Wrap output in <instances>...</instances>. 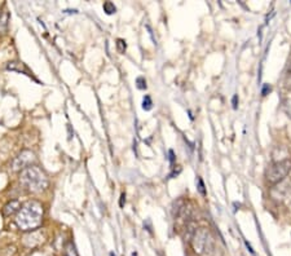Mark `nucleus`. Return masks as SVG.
Segmentation results:
<instances>
[{
  "label": "nucleus",
  "instance_id": "obj_5",
  "mask_svg": "<svg viewBox=\"0 0 291 256\" xmlns=\"http://www.w3.org/2000/svg\"><path fill=\"white\" fill-rule=\"evenodd\" d=\"M35 162H36V157H35V154H34V151L27 150V149H26V150L21 151V153H19L18 155L12 160L10 167H12V171H14V172H18V171L21 172V171L27 168V167L32 166Z\"/></svg>",
  "mask_w": 291,
  "mask_h": 256
},
{
  "label": "nucleus",
  "instance_id": "obj_9",
  "mask_svg": "<svg viewBox=\"0 0 291 256\" xmlns=\"http://www.w3.org/2000/svg\"><path fill=\"white\" fill-rule=\"evenodd\" d=\"M8 25H9V12L4 9L0 13V36L5 35L8 31Z\"/></svg>",
  "mask_w": 291,
  "mask_h": 256
},
{
  "label": "nucleus",
  "instance_id": "obj_13",
  "mask_svg": "<svg viewBox=\"0 0 291 256\" xmlns=\"http://www.w3.org/2000/svg\"><path fill=\"white\" fill-rule=\"evenodd\" d=\"M151 108H153V101H151V97L150 96H145L144 100H143V109L145 110V112H149V110H151Z\"/></svg>",
  "mask_w": 291,
  "mask_h": 256
},
{
  "label": "nucleus",
  "instance_id": "obj_8",
  "mask_svg": "<svg viewBox=\"0 0 291 256\" xmlns=\"http://www.w3.org/2000/svg\"><path fill=\"white\" fill-rule=\"evenodd\" d=\"M21 202L17 201V199H12V201H9L8 203H5L3 207V210H1V214H3V216H5V218H9V216H12V215H16L17 212L19 211V208H21Z\"/></svg>",
  "mask_w": 291,
  "mask_h": 256
},
{
  "label": "nucleus",
  "instance_id": "obj_15",
  "mask_svg": "<svg viewBox=\"0 0 291 256\" xmlns=\"http://www.w3.org/2000/svg\"><path fill=\"white\" fill-rule=\"evenodd\" d=\"M197 183H198V186H197V188H198V192L201 193V195L206 197V194H207V193H206V186H205V183H203V180H202L201 177H198Z\"/></svg>",
  "mask_w": 291,
  "mask_h": 256
},
{
  "label": "nucleus",
  "instance_id": "obj_20",
  "mask_svg": "<svg viewBox=\"0 0 291 256\" xmlns=\"http://www.w3.org/2000/svg\"><path fill=\"white\" fill-rule=\"evenodd\" d=\"M125 203H126V194L125 193H122L121 201H119V206H121V207H123V206H125Z\"/></svg>",
  "mask_w": 291,
  "mask_h": 256
},
{
  "label": "nucleus",
  "instance_id": "obj_19",
  "mask_svg": "<svg viewBox=\"0 0 291 256\" xmlns=\"http://www.w3.org/2000/svg\"><path fill=\"white\" fill-rule=\"evenodd\" d=\"M232 105H233V109L238 108V96L237 95H234L233 99H232Z\"/></svg>",
  "mask_w": 291,
  "mask_h": 256
},
{
  "label": "nucleus",
  "instance_id": "obj_10",
  "mask_svg": "<svg viewBox=\"0 0 291 256\" xmlns=\"http://www.w3.org/2000/svg\"><path fill=\"white\" fill-rule=\"evenodd\" d=\"M18 255V250L14 245H6L0 251V256H17Z\"/></svg>",
  "mask_w": 291,
  "mask_h": 256
},
{
  "label": "nucleus",
  "instance_id": "obj_3",
  "mask_svg": "<svg viewBox=\"0 0 291 256\" xmlns=\"http://www.w3.org/2000/svg\"><path fill=\"white\" fill-rule=\"evenodd\" d=\"M212 236L207 228H197L193 237L190 238V246L195 255H203L212 242Z\"/></svg>",
  "mask_w": 291,
  "mask_h": 256
},
{
  "label": "nucleus",
  "instance_id": "obj_7",
  "mask_svg": "<svg viewBox=\"0 0 291 256\" xmlns=\"http://www.w3.org/2000/svg\"><path fill=\"white\" fill-rule=\"evenodd\" d=\"M6 69H8V70L18 71V73H22V74H25V75H27V77L32 78L34 80H36V78H34V75H32V73L30 71L29 67L26 66V64H23V62H21V61L9 62V64L6 65ZM36 82H38V80H36Z\"/></svg>",
  "mask_w": 291,
  "mask_h": 256
},
{
  "label": "nucleus",
  "instance_id": "obj_1",
  "mask_svg": "<svg viewBox=\"0 0 291 256\" xmlns=\"http://www.w3.org/2000/svg\"><path fill=\"white\" fill-rule=\"evenodd\" d=\"M44 218V207L39 201L30 199L25 202L14 216L17 228L22 232L36 231L40 228Z\"/></svg>",
  "mask_w": 291,
  "mask_h": 256
},
{
  "label": "nucleus",
  "instance_id": "obj_23",
  "mask_svg": "<svg viewBox=\"0 0 291 256\" xmlns=\"http://www.w3.org/2000/svg\"><path fill=\"white\" fill-rule=\"evenodd\" d=\"M288 73H289V74H291V62H290V65H289V69H288Z\"/></svg>",
  "mask_w": 291,
  "mask_h": 256
},
{
  "label": "nucleus",
  "instance_id": "obj_2",
  "mask_svg": "<svg viewBox=\"0 0 291 256\" xmlns=\"http://www.w3.org/2000/svg\"><path fill=\"white\" fill-rule=\"evenodd\" d=\"M19 184L27 193L38 194L48 189L49 180L40 167L32 164L19 172Z\"/></svg>",
  "mask_w": 291,
  "mask_h": 256
},
{
  "label": "nucleus",
  "instance_id": "obj_16",
  "mask_svg": "<svg viewBox=\"0 0 291 256\" xmlns=\"http://www.w3.org/2000/svg\"><path fill=\"white\" fill-rule=\"evenodd\" d=\"M136 84H138L139 90H145L146 88V80H145L144 77H139L136 79Z\"/></svg>",
  "mask_w": 291,
  "mask_h": 256
},
{
  "label": "nucleus",
  "instance_id": "obj_6",
  "mask_svg": "<svg viewBox=\"0 0 291 256\" xmlns=\"http://www.w3.org/2000/svg\"><path fill=\"white\" fill-rule=\"evenodd\" d=\"M47 241V234L43 229H36V231L26 232L22 237V245L27 249H38Z\"/></svg>",
  "mask_w": 291,
  "mask_h": 256
},
{
  "label": "nucleus",
  "instance_id": "obj_18",
  "mask_svg": "<svg viewBox=\"0 0 291 256\" xmlns=\"http://www.w3.org/2000/svg\"><path fill=\"white\" fill-rule=\"evenodd\" d=\"M181 172V167H177V170H175V168H173V171L172 172L170 173V179H172V177H175V176H177V175H179V173Z\"/></svg>",
  "mask_w": 291,
  "mask_h": 256
},
{
  "label": "nucleus",
  "instance_id": "obj_24",
  "mask_svg": "<svg viewBox=\"0 0 291 256\" xmlns=\"http://www.w3.org/2000/svg\"><path fill=\"white\" fill-rule=\"evenodd\" d=\"M110 256H117V255L114 253H110Z\"/></svg>",
  "mask_w": 291,
  "mask_h": 256
},
{
  "label": "nucleus",
  "instance_id": "obj_14",
  "mask_svg": "<svg viewBox=\"0 0 291 256\" xmlns=\"http://www.w3.org/2000/svg\"><path fill=\"white\" fill-rule=\"evenodd\" d=\"M126 49H127L126 40H123V39H117V51H118L119 53H125Z\"/></svg>",
  "mask_w": 291,
  "mask_h": 256
},
{
  "label": "nucleus",
  "instance_id": "obj_22",
  "mask_svg": "<svg viewBox=\"0 0 291 256\" xmlns=\"http://www.w3.org/2000/svg\"><path fill=\"white\" fill-rule=\"evenodd\" d=\"M246 246H247V249H249V250H250V253L254 254V250H253V249H251V246H250V245H249V242H246Z\"/></svg>",
  "mask_w": 291,
  "mask_h": 256
},
{
  "label": "nucleus",
  "instance_id": "obj_11",
  "mask_svg": "<svg viewBox=\"0 0 291 256\" xmlns=\"http://www.w3.org/2000/svg\"><path fill=\"white\" fill-rule=\"evenodd\" d=\"M64 256H78L77 249L74 246L73 242H67L64 249Z\"/></svg>",
  "mask_w": 291,
  "mask_h": 256
},
{
  "label": "nucleus",
  "instance_id": "obj_17",
  "mask_svg": "<svg viewBox=\"0 0 291 256\" xmlns=\"http://www.w3.org/2000/svg\"><path fill=\"white\" fill-rule=\"evenodd\" d=\"M271 91H272V87L269 86V84H264V87H263V90H262V95L263 96H267Z\"/></svg>",
  "mask_w": 291,
  "mask_h": 256
},
{
  "label": "nucleus",
  "instance_id": "obj_21",
  "mask_svg": "<svg viewBox=\"0 0 291 256\" xmlns=\"http://www.w3.org/2000/svg\"><path fill=\"white\" fill-rule=\"evenodd\" d=\"M168 154H170V162H171V164H173V160H175V154H173L172 150L168 151Z\"/></svg>",
  "mask_w": 291,
  "mask_h": 256
},
{
  "label": "nucleus",
  "instance_id": "obj_4",
  "mask_svg": "<svg viewBox=\"0 0 291 256\" xmlns=\"http://www.w3.org/2000/svg\"><path fill=\"white\" fill-rule=\"evenodd\" d=\"M291 171V160L290 159H284L280 160V162H276L272 166L269 167L266 172L267 181L269 184H279L281 183L282 180L285 179L289 175V172Z\"/></svg>",
  "mask_w": 291,
  "mask_h": 256
},
{
  "label": "nucleus",
  "instance_id": "obj_12",
  "mask_svg": "<svg viewBox=\"0 0 291 256\" xmlns=\"http://www.w3.org/2000/svg\"><path fill=\"white\" fill-rule=\"evenodd\" d=\"M103 8H104V12H105L106 14H114V13L117 12L116 5H114V3H112V1H105Z\"/></svg>",
  "mask_w": 291,
  "mask_h": 256
}]
</instances>
